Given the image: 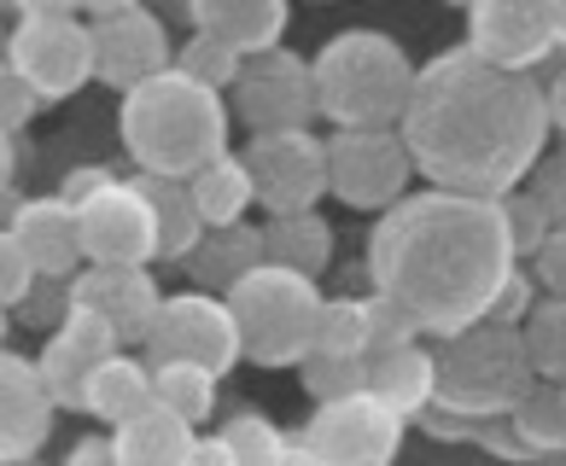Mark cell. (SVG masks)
Here are the masks:
<instances>
[{
	"label": "cell",
	"instance_id": "obj_1",
	"mask_svg": "<svg viewBox=\"0 0 566 466\" xmlns=\"http://www.w3.org/2000/svg\"><path fill=\"white\" fill-rule=\"evenodd\" d=\"M397 140L432 193L509 199L520 181H532L549 146L543 82L491 71L468 47H450L415 71Z\"/></svg>",
	"mask_w": 566,
	"mask_h": 466
},
{
	"label": "cell",
	"instance_id": "obj_2",
	"mask_svg": "<svg viewBox=\"0 0 566 466\" xmlns=\"http://www.w3.org/2000/svg\"><path fill=\"white\" fill-rule=\"evenodd\" d=\"M520 274L502 199H461V193H409L391 204L368 233V280L374 298L403 309L415 332L444 338L491 321V309Z\"/></svg>",
	"mask_w": 566,
	"mask_h": 466
},
{
	"label": "cell",
	"instance_id": "obj_3",
	"mask_svg": "<svg viewBox=\"0 0 566 466\" xmlns=\"http://www.w3.org/2000/svg\"><path fill=\"white\" fill-rule=\"evenodd\" d=\"M228 129H234L228 99L187 82L181 71L140 82L117 105L123 152L146 181H193L205 163L228 152Z\"/></svg>",
	"mask_w": 566,
	"mask_h": 466
},
{
	"label": "cell",
	"instance_id": "obj_4",
	"mask_svg": "<svg viewBox=\"0 0 566 466\" xmlns=\"http://www.w3.org/2000/svg\"><path fill=\"white\" fill-rule=\"evenodd\" d=\"M415 59L386 30H339L310 59V94L316 117L333 123V135H374L397 129L415 94Z\"/></svg>",
	"mask_w": 566,
	"mask_h": 466
},
{
	"label": "cell",
	"instance_id": "obj_5",
	"mask_svg": "<svg viewBox=\"0 0 566 466\" xmlns=\"http://www.w3.org/2000/svg\"><path fill=\"white\" fill-rule=\"evenodd\" d=\"M537 385L526 345H520L514 327L479 321L468 332L432 345V409H444L468 426H485V420H509L514 402Z\"/></svg>",
	"mask_w": 566,
	"mask_h": 466
},
{
	"label": "cell",
	"instance_id": "obj_6",
	"mask_svg": "<svg viewBox=\"0 0 566 466\" xmlns=\"http://www.w3.org/2000/svg\"><path fill=\"white\" fill-rule=\"evenodd\" d=\"M228 315L240 327V362L251 368H304L316 356V321H322V286L304 274L258 263L222 292Z\"/></svg>",
	"mask_w": 566,
	"mask_h": 466
},
{
	"label": "cell",
	"instance_id": "obj_7",
	"mask_svg": "<svg viewBox=\"0 0 566 466\" xmlns=\"http://www.w3.org/2000/svg\"><path fill=\"white\" fill-rule=\"evenodd\" d=\"M7 65L24 76L41 105H65L94 82V35L88 18L59 0H24L7 24Z\"/></svg>",
	"mask_w": 566,
	"mask_h": 466
},
{
	"label": "cell",
	"instance_id": "obj_8",
	"mask_svg": "<svg viewBox=\"0 0 566 466\" xmlns=\"http://www.w3.org/2000/svg\"><path fill=\"white\" fill-rule=\"evenodd\" d=\"M199 368L228 379L240 368V327L217 292H170L146 332V368Z\"/></svg>",
	"mask_w": 566,
	"mask_h": 466
},
{
	"label": "cell",
	"instance_id": "obj_9",
	"mask_svg": "<svg viewBox=\"0 0 566 466\" xmlns=\"http://www.w3.org/2000/svg\"><path fill=\"white\" fill-rule=\"evenodd\" d=\"M71 216H76L82 268H153L158 263V222L140 181H123V176L106 181Z\"/></svg>",
	"mask_w": 566,
	"mask_h": 466
},
{
	"label": "cell",
	"instance_id": "obj_10",
	"mask_svg": "<svg viewBox=\"0 0 566 466\" xmlns=\"http://www.w3.org/2000/svg\"><path fill=\"white\" fill-rule=\"evenodd\" d=\"M240 163L269 216H304V210H316L327 199V140L316 129L251 135Z\"/></svg>",
	"mask_w": 566,
	"mask_h": 466
},
{
	"label": "cell",
	"instance_id": "obj_11",
	"mask_svg": "<svg viewBox=\"0 0 566 466\" xmlns=\"http://www.w3.org/2000/svg\"><path fill=\"white\" fill-rule=\"evenodd\" d=\"M82 18H88V35H94V82L129 94L170 71L176 41L158 12L135 7V0H106V7H88Z\"/></svg>",
	"mask_w": 566,
	"mask_h": 466
},
{
	"label": "cell",
	"instance_id": "obj_12",
	"mask_svg": "<svg viewBox=\"0 0 566 466\" xmlns=\"http://www.w3.org/2000/svg\"><path fill=\"white\" fill-rule=\"evenodd\" d=\"M403 432H409L403 414H391L386 402L356 391V396H339V402H322V409L304 420L298 443L310 449L316 466H391L397 449H403Z\"/></svg>",
	"mask_w": 566,
	"mask_h": 466
},
{
	"label": "cell",
	"instance_id": "obj_13",
	"mask_svg": "<svg viewBox=\"0 0 566 466\" xmlns=\"http://www.w3.org/2000/svg\"><path fill=\"white\" fill-rule=\"evenodd\" d=\"M409 152L397 129H374V135H327V193L345 210H374L386 216L391 204L409 199Z\"/></svg>",
	"mask_w": 566,
	"mask_h": 466
},
{
	"label": "cell",
	"instance_id": "obj_14",
	"mask_svg": "<svg viewBox=\"0 0 566 466\" xmlns=\"http://www.w3.org/2000/svg\"><path fill=\"white\" fill-rule=\"evenodd\" d=\"M228 112H240L251 135H286L316 123V94H310V59L298 53H263L245 59V71L228 94Z\"/></svg>",
	"mask_w": 566,
	"mask_h": 466
},
{
	"label": "cell",
	"instance_id": "obj_15",
	"mask_svg": "<svg viewBox=\"0 0 566 466\" xmlns=\"http://www.w3.org/2000/svg\"><path fill=\"white\" fill-rule=\"evenodd\" d=\"M461 47L491 71L532 76L543 59L555 53L549 12H543V0H473L468 7V41H461Z\"/></svg>",
	"mask_w": 566,
	"mask_h": 466
},
{
	"label": "cell",
	"instance_id": "obj_16",
	"mask_svg": "<svg viewBox=\"0 0 566 466\" xmlns=\"http://www.w3.org/2000/svg\"><path fill=\"white\" fill-rule=\"evenodd\" d=\"M65 292H71V309L106 321L123 350L146 345V332L158 321V304H164L153 268H76Z\"/></svg>",
	"mask_w": 566,
	"mask_h": 466
},
{
	"label": "cell",
	"instance_id": "obj_17",
	"mask_svg": "<svg viewBox=\"0 0 566 466\" xmlns=\"http://www.w3.org/2000/svg\"><path fill=\"white\" fill-rule=\"evenodd\" d=\"M117 332L106 321H94V315L71 309L65 321H59L48 332V345H41L35 356V373H41V391H48L53 409H76L82 414V385H88V373L106 362V356H117Z\"/></svg>",
	"mask_w": 566,
	"mask_h": 466
},
{
	"label": "cell",
	"instance_id": "obj_18",
	"mask_svg": "<svg viewBox=\"0 0 566 466\" xmlns=\"http://www.w3.org/2000/svg\"><path fill=\"white\" fill-rule=\"evenodd\" d=\"M53 402L41 391L35 356L0 350V466L35 460L41 443L53 437Z\"/></svg>",
	"mask_w": 566,
	"mask_h": 466
},
{
	"label": "cell",
	"instance_id": "obj_19",
	"mask_svg": "<svg viewBox=\"0 0 566 466\" xmlns=\"http://www.w3.org/2000/svg\"><path fill=\"white\" fill-rule=\"evenodd\" d=\"M187 24H193V35H211L240 59H263V53H281L292 30V7L286 0H193Z\"/></svg>",
	"mask_w": 566,
	"mask_h": 466
},
{
	"label": "cell",
	"instance_id": "obj_20",
	"mask_svg": "<svg viewBox=\"0 0 566 466\" xmlns=\"http://www.w3.org/2000/svg\"><path fill=\"white\" fill-rule=\"evenodd\" d=\"M7 233H12V245L24 251V263L35 268V280H71V274L82 268L76 216H71V204H59L53 193L18 204Z\"/></svg>",
	"mask_w": 566,
	"mask_h": 466
},
{
	"label": "cell",
	"instance_id": "obj_21",
	"mask_svg": "<svg viewBox=\"0 0 566 466\" xmlns=\"http://www.w3.org/2000/svg\"><path fill=\"white\" fill-rule=\"evenodd\" d=\"M193 443L199 432L176 420L170 409L146 402L135 420H123L112 432V449H117V466H193Z\"/></svg>",
	"mask_w": 566,
	"mask_h": 466
},
{
	"label": "cell",
	"instance_id": "obj_22",
	"mask_svg": "<svg viewBox=\"0 0 566 466\" xmlns=\"http://www.w3.org/2000/svg\"><path fill=\"white\" fill-rule=\"evenodd\" d=\"M146 402H153V368L135 362L129 350L106 356V362L88 373V385H82V414L99 420L106 432H117L123 420H135Z\"/></svg>",
	"mask_w": 566,
	"mask_h": 466
},
{
	"label": "cell",
	"instance_id": "obj_23",
	"mask_svg": "<svg viewBox=\"0 0 566 466\" xmlns=\"http://www.w3.org/2000/svg\"><path fill=\"white\" fill-rule=\"evenodd\" d=\"M363 391H368L374 402H386L391 414L421 420V414L432 409V350H427V345H403V350L374 356Z\"/></svg>",
	"mask_w": 566,
	"mask_h": 466
},
{
	"label": "cell",
	"instance_id": "obj_24",
	"mask_svg": "<svg viewBox=\"0 0 566 466\" xmlns=\"http://www.w3.org/2000/svg\"><path fill=\"white\" fill-rule=\"evenodd\" d=\"M258 245H263L269 268L304 274V280H322L327 263H333V227L316 210H304V216H269L258 227Z\"/></svg>",
	"mask_w": 566,
	"mask_h": 466
},
{
	"label": "cell",
	"instance_id": "obj_25",
	"mask_svg": "<svg viewBox=\"0 0 566 466\" xmlns=\"http://www.w3.org/2000/svg\"><path fill=\"white\" fill-rule=\"evenodd\" d=\"M187 193H193V210L205 227H245V210L258 204V193H251V176L240 152H222L217 163H205L193 181H187Z\"/></svg>",
	"mask_w": 566,
	"mask_h": 466
},
{
	"label": "cell",
	"instance_id": "obj_26",
	"mask_svg": "<svg viewBox=\"0 0 566 466\" xmlns=\"http://www.w3.org/2000/svg\"><path fill=\"white\" fill-rule=\"evenodd\" d=\"M135 181H140L146 204H153V222H158V263H187L199 251V240L211 233L199 222L187 181H146V176H135Z\"/></svg>",
	"mask_w": 566,
	"mask_h": 466
},
{
	"label": "cell",
	"instance_id": "obj_27",
	"mask_svg": "<svg viewBox=\"0 0 566 466\" xmlns=\"http://www.w3.org/2000/svg\"><path fill=\"white\" fill-rule=\"evenodd\" d=\"M509 432L520 437V449L532 460H549V455H566V385H537L514 402L509 414Z\"/></svg>",
	"mask_w": 566,
	"mask_h": 466
},
{
	"label": "cell",
	"instance_id": "obj_28",
	"mask_svg": "<svg viewBox=\"0 0 566 466\" xmlns=\"http://www.w3.org/2000/svg\"><path fill=\"white\" fill-rule=\"evenodd\" d=\"M187 263H193V274H199L205 286H217V298H222L228 286H234V280H245V274L263 263L258 227H217V233H205V240H199V251H193Z\"/></svg>",
	"mask_w": 566,
	"mask_h": 466
},
{
	"label": "cell",
	"instance_id": "obj_29",
	"mask_svg": "<svg viewBox=\"0 0 566 466\" xmlns=\"http://www.w3.org/2000/svg\"><path fill=\"white\" fill-rule=\"evenodd\" d=\"M520 345H526L532 379L566 385V298H537V309L520 327Z\"/></svg>",
	"mask_w": 566,
	"mask_h": 466
},
{
	"label": "cell",
	"instance_id": "obj_30",
	"mask_svg": "<svg viewBox=\"0 0 566 466\" xmlns=\"http://www.w3.org/2000/svg\"><path fill=\"white\" fill-rule=\"evenodd\" d=\"M217 443H222L228 466H281V455H286V432L263 409L228 414L217 426Z\"/></svg>",
	"mask_w": 566,
	"mask_h": 466
},
{
	"label": "cell",
	"instance_id": "obj_31",
	"mask_svg": "<svg viewBox=\"0 0 566 466\" xmlns=\"http://www.w3.org/2000/svg\"><path fill=\"white\" fill-rule=\"evenodd\" d=\"M217 391H222V379L211 373H199V368H153V402L158 409H170L176 420H187V426L199 432V420H211L217 414Z\"/></svg>",
	"mask_w": 566,
	"mask_h": 466
},
{
	"label": "cell",
	"instance_id": "obj_32",
	"mask_svg": "<svg viewBox=\"0 0 566 466\" xmlns=\"http://www.w3.org/2000/svg\"><path fill=\"white\" fill-rule=\"evenodd\" d=\"M316 356H333V362H368V298H322Z\"/></svg>",
	"mask_w": 566,
	"mask_h": 466
},
{
	"label": "cell",
	"instance_id": "obj_33",
	"mask_svg": "<svg viewBox=\"0 0 566 466\" xmlns=\"http://www.w3.org/2000/svg\"><path fill=\"white\" fill-rule=\"evenodd\" d=\"M170 71H181L187 82H199V88H211V94L228 99L234 82H240V71H245V59L228 53L222 41H211V35H187L176 47V59H170Z\"/></svg>",
	"mask_w": 566,
	"mask_h": 466
},
{
	"label": "cell",
	"instance_id": "obj_34",
	"mask_svg": "<svg viewBox=\"0 0 566 466\" xmlns=\"http://www.w3.org/2000/svg\"><path fill=\"white\" fill-rule=\"evenodd\" d=\"M298 379H304V391L316 396V409H322V402H339V396L363 391L368 362H333V356H310V362L298 368Z\"/></svg>",
	"mask_w": 566,
	"mask_h": 466
},
{
	"label": "cell",
	"instance_id": "obj_35",
	"mask_svg": "<svg viewBox=\"0 0 566 466\" xmlns=\"http://www.w3.org/2000/svg\"><path fill=\"white\" fill-rule=\"evenodd\" d=\"M502 222H509V240H514V257H537L543 251V240H549V216L537 210V199L520 187V193H509L502 199Z\"/></svg>",
	"mask_w": 566,
	"mask_h": 466
},
{
	"label": "cell",
	"instance_id": "obj_36",
	"mask_svg": "<svg viewBox=\"0 0 566 466\" xmlns=\"http://www.w3.org/2000/svg\"><path fill=\"white\" fill-rule=\"evenodd\" d=\"M526 193L537 199V210H543V216H549V227H566V152L543 158V163L532 169Z\"/></svg>",
	"mask_w": 566,
	"mask_h": 466
},
{
	"label": "cell",
	"instance_id": "obj_37",
	"mask_svg": "<svg viewBox=\"0 0 566 466\" xmlns=\"http://www.w3.org/2000/svg\"><path fill=\"white\" fill-rule=\"evenodd\" d=\"M35 292V268L24 263V251L12 245V233L0 227V309L7 315H18L24 309V298Z\"/></svg>",
	"mask_w": 566,
	"mask_h": 466
},
{
	"label": "cell",
	"instance_id": "obj_38",
	"mask_svg": "<svg viewBox=\"0 0 566 466\" xmlns=\"http://www.w3.org/2000/svg\"><path fill=\"white\" fill-rule=\"evenodd\" d=\"M35 112H41V99L24 88V76L0 59V135H24Z\"/></svg>",
	"mask_w": 566,
	"mask_h": 466
},
{
	"label": "cell",
	"instance_id": "obj_39",
	"mask_svg": "<svg viewBox=\"0 0 566 466\" xmlns=\"http://www.w3.org/2000/svg\"><path fill=\"white\" fill-rule=\"evenodd\" d=\"M18 315L53 332V327H59V321H65V315H71V292H65V280H35V292L24 298V309H18Z\"/></svg>",
	"mask_w": 566,
	"mask_h": 466
},
{
	"label": "cell",
	"instance_id": "obj_40",
	"mask_svg": "<svg viewBox=\"0 0 566 466\" xmlns=\"http://www.w3.org/2000/svg\"><path fill=\"white\" fill-rule=\"evenodd\" d=\"M532 280L549 292V298H566V227H555L549 240H543V251L532 257Z\"/></svg>",
	"mask_w": 566,
	"mask_h": 466
},
{
	"label": "cell",
	"instance_id": "obj_41",
	"mask_svg": "<svg viewBox=\"0 0 566 466\" xmlns=\"http://www.w3.org/2000/svg\"><path fill=\"white\" fill-rule=\"evenodd\" d=\"M532 286H537V280L514 274V280L502 286V298H496V309H491V321H496V327H514V332L526 327V315L537 309V292H532Z\"/></svg>",
	"mask_w": 566,
	"mask_h": 466
},
{
	"label": "cell",
	"instance_id": "obj_42",
	"mask_svg": "<svg viewBox=\"0 0 566 466\" xmlns=\"http://www.w3.org/2000/svg\"><path fill=\"white\" fill-rule=\"evenodd\" d=\"M106 181H117V176H112L106 163H82V169H71V176H65V187H59L53 199L76 210L82 199H94V193H99V187H106Z\"/></svg>",
	"mask_w": 566,
	"mask_h": 466
},
{
	"label": "cell",
	"instance_id": "obj_43",
	"mask_svg": "<svg viewBox=\"0 0 566 466\" xmlns=\"http://www.w3.org/2000/svg\"><path fill=\"white\" fill-rule=\"evenodd\" d=\"M65 466H117V449H112V432H94V437H82L76 449L65 455Z\"/></svg>",
	"mask_w": 566,
	"mask_h": 466
},
{
	"label": "cell",
	"instance_id": "obj_44",
	"mask_svg": "<svg viewBox=\"0 0 566 466\" xmlns=\"http://www.w3.org/2000/svg\"><path fill=\"white\" fill-rule=\"evenodd\" d=\"M543 117H549V135H566V65L543 82Z\"/></svg>",
	"mask_w": 566,
	"mask_h": 466
},
{
	"label": "cell",
	"instance_id": "obj_45",
	"mask_svg": "<svg viewBox=\"0 0 566 466\" xmlns=\"http://www.w3.org/2000/svg\"><path fill=\"white\" fill-rule=\"evenodd\" d=\"M12 181H18V146L12 135H0V199L12 193Z\"/></svg>",
	"mask_w": 566,
	"mask_h": 466
},
{
	"label": "cell",
	"instance_id": "obj_46",
	"mask_svg": "<svg viewBox=\"0 0 566 466\" xmlns=\"http://www.w3.org/2000/svg\"><path fill=\"white\" fill-rule=\"evenodd\" d=\"M549 12V35H555V53H566V0H543Z\"/></svg>",
	"mask_w": 566,
	"mask_h": 466
},
{
	"label": "cell",
	"instance_id": "obj_47",
	"mask_svg": "<svg viewBox=\"0 0 566 466\" xmlns=\"http://www.w3.org/2000/svg\"><path fill=\"white\" fill-rule=\"evenodd\" d=\"M193 466H228V455H222V443H217V432L193 443Z\"/></svg>",
	"mask_w": 566,
	"mask_h": 466
},
{
	"label": "cell",
	"instance_id": "obj_48",
	"mask_svg": "<svg viewBox=\"0 0 566 466\" xmlns=\"http://www.w3.org/2000/svg\"><path fill=\"white\" fill-rule=\"evenodd\" d=\"M281 466H316V460H310V449H304L298 437H286V455H281Z\"/></svg>",
	"mask_w": 566,
	"mask_h": 466
},
{
	"label": "cell",
	"instance_id": "obj_49",
	"mask_svg": "<svg viewBox=\"0 0 566 466\" xmlns=\"http://www.w3.org/2000/svg\"><path fill=\"white\" fill-rule=\"evenodd\" d=\"M7 321H12V315H7V309H0V350H7Z\"/></svg>",
	"mask_w": 566,
	"mask_h": 466
},
{
	"label": "cell",
	"instance_id": "obj_50",
	"mask_svg": "<svg viewBox=\"0 0 566 466\" xmlns=\"http://www.w3.org/2000/svg\"><path fill=\"white\" fill-rule=\"evenodd\" d=\"M532 466H566V455H549V460H532Z\"/></svg>",
	"mask_w": 566,
	"mask_h": 466
},
{
	"label": "cell",
	"instance_id": "obj_51",
	"mask_svg": "<svg viewBox=\"0 0 566 466\" xmlns=\"http://www.w3.org/2000/svg\"><path fill=\"white\" fill-rule=\"evenodd\" d=\"M0 59H7V30H0Z\"/></svg>",
	"mask_w": 566,
	"mask_h": 466
},
{
	"label": "cell",
	"instance_id": "obj_52",
	"mask_svg": "<svg viewBox=\"0 0 566 466\" xmlns=\"http://www.w3.org/2000/svg\"><path fill=\"white\" fill-rule=\"evenodd\" d=\"M18 466H41V460H18Z\"/></svg>",
	"mask_w": 566,
	"mask_h": 466
}]
</instances>
